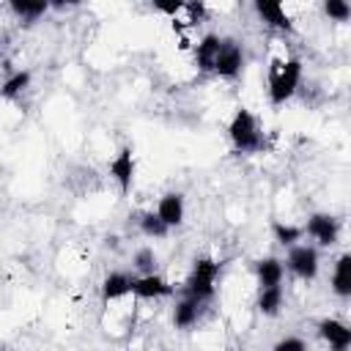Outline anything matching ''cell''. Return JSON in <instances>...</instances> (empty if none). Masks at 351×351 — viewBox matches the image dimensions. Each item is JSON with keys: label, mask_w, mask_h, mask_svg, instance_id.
<instances>
[{"label": "cell", "mask_w": 351, "mask_h": 351, "mask_svg": "<svg viewBox=\"0 0 351 351\" xmlns=\"http://www.w3.org/2000/svg\"><path fill=\"white\" fill-rule=\"evenodd\" d=\"M132 266L140 271V274H154L156 271V252L151 247H140L132 258Z\"/></svg>", "instance_id": "22"}, {"label": "cell", "mask_w": 351, "mask_h": 351, "mask_svg": "<svg viewBox=\"0 0 351 351\" xmlns=\"http://www.w3.org/2000/svg\"><path fill=\"white\" fill-rule=\"evenodd\" d=\"M156 217L167 228H178L184 222V195L181 192H167L156 203Z\"/></svg>", "instance_id": "11"}, {"label": "cell", "mask_w": 351, "mask_h": 351, "mask_svg": "<svg viewBox=\"0 0 351 351\" xmlns=\"http://www.w3.org/2000/svg\"><path fill=\"white\" fill-rule=\"evenodd\" d=\"M271 233H274V241H280L282 247H293L304 236L299 225H285V222H271Z\"/></svg>", "instance_id": "21"}, {"label": "cell", "mask_w": 351, "mask_h": 351, "mask_svg": "<svg viewBox=\"0 0 351 351\" xmlns=\"http://www.w3.org/2000/svg\"><path fill=\"white\" fill-rule=\"evenodd\" d=\"M255 277H258V285L261 288H274V285H282V277H285V266L280 258H261L255 261Z\"/></svg>", "instance_id": "14"}, {"label": "cell", "mask_w": 351, "mask_h": 351, "mask_svg": "<svg viewBox=\"0 0 351 351\" xmlns=\"http://www.w3.org/2000/svg\"><path fill=\"white\" fill-rule=\"evenodd\" d=\"M282 302H285L282 285L261 288V291H258V313H261V315H266V318H274V315L282 310Z\"/></svg>", "instance_id": "17"}, {"label": "cell", "mask_w": 351, "mask_h": 351, "mask_svg": "<svg viewBox=\"0 0 351 351\" xmlns=\"http://www.w3.org/2000/svg\"><path fill=\"white\" fill-rule=\"evenodd\" d=\"M184 8H186V11L192 14V19H189V25H195V22H197V19L203 16V11H206V8H203V3H184Z\"/></svg>", "instance_id": "25"}, {"label": "cell", "mask_w": 351, "mask_h": 351, "mask_svg": "<svg viewBox=\"0 0 351 351\" xmlns=\"http://www.w3.org/2000/svg\"><path fill=\"white\" fill-rule=\"evenodd\" d=\"M137 225H140L143 236H148V239H165V236L170 233V228L156 217V211H143V214H137Z\"/></svg>", "instance_id": "19"}, {"label": "cell", "mask_w": 351, "mask_h": 351, "mask_svg": "<svg viewBox=\"0 0 351 351\" xmlns=\"http://www.w3.org/2000/svg\"><path fill=\"white\" fill-rule=\"evenodd\" d=\"M318 247H332L337 244V236H340V222L335 214H324V211H315L307 217V225L302 228Z\"/></svg>", "instance_id": "6"}, {"label": "cell", "mask_w": 351, "mask_h": 351, "mask_svg": "<svg viewBox=\"0 0 351 351\" xmlns=\"http://www.w3.org/2000/svg\"><path fill=\"white\" fill-rule=\"evenodd\" d=\"M11 11L22 19V22H36L38 16H44L49 11V3L47 0H38V3H30V0H11Z\"/></svg>", "instance_id": "18"}, {"label": "cell", "mask_w": 351, "mask_h": 351, "mask_svg": "<svg viewBox=\"0 0 351 351\" xmlns=\"http://www.w3.org/2000/svg\"><path fill=\"white\" fill-rule=\"evenodd\" d=\"M324 14H326L329 19H335V22H348L351 5H348L346 0H326V3H324Z\"/></svg>", "instance_id": "23"}, {"label": "cell", "mask_w": 351, "mask_h": 351, "mask_svg": "<svg viewBox=\"0 0 351 351\" xmlns=\"http://www.w3.org/2000/svg\"><path fill=\"white\" fill-rule=\"evenodd\" d=\"M288 269L299 277V280H315L318 277V250L313 244H293L288 247V258H285Z\"/></svg>", "instance_id": "4"}, {"label": "cell", "mask_w": 351, "mask_h": 351, "mask_svg": "<svg viewBox=\"0 0 351 351\" xmlns=\"http://www.w3.org/2000/svg\"><path fill=\"white\" fill-rule=\"evenodd\" d=\"M27 85H30V71H27V69H25V71H14V74H8L5 82L0 85V99H16Z\"/></svg>", "instance_id": "20"}, {"label": "cell", "mask_w": 351, "mask_h": 351, "mask_svg": "<svg viewBox=\"0 0 351 351\" xmlns=\"http://www.w3.org/2000/svg\"><path fill=\"white\" fill-rule=\"evenodd\" d=\"M315 329H318L321 340L329 343L332 351H348V346H351V329H348V324H343L337 318H321L315 324Z\"/></svg>", "instance_id": "9"}, {"label": "cell", "mask_w": 351, "mask_h": 351, "mask_svg": "<svg viewBox=\"0 0 351 351\" xmlns=\"http://www.w3.org/2000/svg\"><path fill=\"white\" fill-rule=\"evenodd\" d=\"M219 47H222V36H217V33H206L195 44V63L200 71H214V60L219 55Z\"/></svg>", "instance_id": "13"}, {"label": "cell", "mask_w": 351, "mask_h": 351, "mask_svg": "<svg viewBox=\"0 0 351 351\" xmlns=\"http://www.w3.org/2000/svg\"><path fill=\"white\" fill-rule=\"evenodd\" d=\"M228 351H230V348H228Z\"/></svg>", "instance_id": "27"}, {"label": "cell", "mask_w": 351, "mask_h": 351, "mask_svg": "<svg viewBox=\"0 0 351 351\" xmlns=\"http://www.w3.org/2000/svg\"><path fill=\"white\" fill-rule=\"evenodd\" d=\"M173 293H176V288L165 277H159L156 271L132 277V296H137V299H165Z\"/></svg>", "instance_id": "7"}, {"label": "cell", "mask_w": 351, "mask_h": 351, "mask_svg": "<svg viewBox=\"0 0 351 351\" xmlns=\"http://www.w3.org/2000/svg\"><path fill=\"white\" fill-rule=\"evenodd\" d=\"M332 291L340 299L351 296V252H343L335 261V271H332Z\"/></svg>", "instance_id": "15"}, {"label": "cell", "mask_w": 351, "mask_h": 351, "mask_svg": "<svg viewBox=\"0 0 351 351\" xmlns=\"http://www.w3.org/2000/svg\"><path fill=\"white\" fill-rule=\"evenodd\" d=\"M154 8H156V11H165V14H176V11L184 8V3H156Z\"/></svg>", "instance_id": "26"}, {"label": "cell", "mask_w": 351, "mask_h": 351, "mask_svg": "<svg viewBox=\"0 0 351 351\" xmlns=\"http://www.w3.org/2000/svg\"><path fill=\"white\" fill-rule=\"evenodd\" d=\"M299 82H302V60L299 58H288V60L274 58L269 63V101H271V107L285 104L296 93Z\"/></svg>", "instance_id": "1"}, {"label": "cell", "mask_w": 351, "mask_h": 351, "mask_svg": "<svg viewBox=\"0 0 351 351\" xmlns=\"http://www.w3.org/2000/svg\"><path fill=\"white\" fill-rule=\"evenodd\" d=\"M228 137H230L236 154H255V151L263 148V137H261L258 121L247 107H239L233 112V118L228 123Z\"/></svg>", "instance_id": "3"}, {"label": "cell", "mask_w": 351, "mask_h": 351, "mask_svg": "<svg viewBox=\"0 0 351 351\" xmlns=\"http://www.w3.org/2000/svg\"><path fill=\"white\" fill-rule=\"evenodd\" d=\"M244 69V49L236 38H222L219 55L214 60V74L222 80H236Z\"/></svg>", "instance_id": "5"}, {"label": "cell", "mask_w": 351, "mask_h": 351, "mask_svg": "<svg viewBox=\"0 0 351 351\" xmlns=\"http://www.w3.org/2000/svg\"><path fill=\"white\" fill-rule=\"evenodd\" d=\"M200 318V302L189 299V296H181L173 307V326L176 329H192Z\"/></svg>", "instance_id": "16"}, {"label": "cell", "mask_w": 351, "mask_h": 351, "mask_svg": "<svg viewBox=\"0 0 351 351\" xmlns=\"http://www.w3.org/2000/svg\"><path fill=\"white\" fill-rule=\"evenodd\" d=\"M252 8H255V14H258L269 27L282 30V33H293V30H296V27H293V19L285 14V8H282L280 3H274V0H255Z\"/></svg>", "instance_id": "10"}, {"label": "cell", "mask_w": 351, "mask_h": 351, "mask_svg": "<svg viewBox=\"0 0 351 351\" xmlns=\"http://www.w3.org/2000/svg\"><path fill=\"white\" fill-rule=\"evenodd\" d=\"M271 351H307V346H304V340H302V337H293V335H288V337L277 340Z\"/></svg>", "instance_id": "24"}, {"label": "cell", "mask_w": 351, "mask_h": 351, "mask_svg": "<svg viewBox=\"0 0 351 351\" xmlns=\"http://www.w3.org/2000/svg\"><path fill=\"white\" fill-rule=\"evenodd\" d=\"M110 176L115 178L121 195H129V189H132V184H134V154H132L129 145L121 148V151L112 156V162H110Z\"/></svg>", "instance_id": "8"}, {"label": "cell", "mask_w": 351, "mask_h": 351, "mask_svg": "<svg viewBox=\"0 0 351 351\" xmlns=\"http://www.w3.org/2000/svg\"><path fill=\"white\" fill-rule=\"evenodd\" d=\"M219 269H222V263L214 261V258H206V255L203 258H195L192 271H189V277L184 282V296H189V299H195L200 304L208 302V299H214Z\"/></svg>", "instance_id": "2"}, {"label": "cell", "mask_w": 351, "mask_h": 351, "mask_svg": "<svg viewBox=\"0 0 351 351\" xmlns=\"http://www.w3.org/2000/svg\"><path fill=\"white\" fill-rule=\"evenodd\" d=\"M132 277L134 274H126V271H110L101 280V304H110V302L129 296L132 293Z\"/></svg>", "instance_id": "12"}]
</instances>
